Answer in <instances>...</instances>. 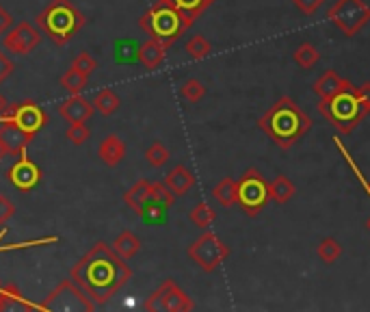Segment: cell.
I'll return each mask as SVG.
<instances>
[{
    "instance_id": "45",
    "label": "cell",
    "mask_w": 370,
    "mask_h": 312,
    "mask_svg": "<svg viewBox=\"0 0 370 312\" xmlns=\"http://www.w3.org/2000/svg\"><path fill=\"white\" fill-rule=\"evenodd\" d=\"M366 226H368V230H370V217H368V221H366Z\"/></svg>"
},
{
    "instance_id": "2",
    "label": "cell",
    "mask_w": 370,
    "mask_h": 312,
    "mask_svg": "<svg viewBox=\"0 0 370 312\" xmlns=\"http://www.w3.org/2000/svg\"><path fill=\"white\" fill-rule=\"evenodd\" d=\"M312 126H314L312 117L288 95H282L258 120V128L282 150H290L303 139Z\"/></svg>"
},
{
    "instance_id": "29",
    "label": "cell",
    "mask_w": 370,
    "mask_h": 312,
    "mask_svg": "<svg viewBox=\"0 0 370 312\" xmlns=\"http://www.w3.org/2000/svg\"><path fill=\"white\" fill-rule=\"evenodd\" d=\"M58 83H61V87L67 91V93H83L87 89V83H89V78L81 72H76L74 68H70L61 78H58Z\"/></svg>"
},
{
    "instance_id": "12",
    "label": "cell",
    "mask_w": 370,
    "mask_h": 312,
    "mask_svg": "<svg viewBox=\"0 0 370 312\" xmlns=\"http://www.w3.org/2000/svg\"><path fill=\"white\" fill-rule=\"evenodd\" d=\"M5 120L15 122L19 128L26 130V132H31V134L35 136L39 130L46 126L48 115H46V111L39 107V104L26 100V102H19V104H11V107H9V113L5 115Z\"/></svg>"
},
{
    "instance_id": "21",
    "label": "cell",
    "mask_w": 370,
    "mask_h": 312,
    "mask_svg": "<svg viewBox=\"0 0 370 312\" xmlns=\"http://www.w3.org/2000/svg\"><path fill=\"white\" fill-rule=\"evenodd\" d=\"M15 308H19V310H42V308H39V304L29 302L13 284L0 286V312L15 310Z\"/></svg>"
},
{
    "instance_id": "24",
    "label": "cell",
    "mask_w": 370,
    "mask_h": 312,
    "mask_svg": "<svg viewBox=\"0 0 370 312\" xmlns=\"http://www.w3.org/2000/svg\"><path fill=\"white\" fill-rule=\"evenodd\" d=\"M113 249H115L117 254H120V256H122L124 260H130V258L136 256V251L141 249V239L136 237L134 232L124 230L122 234H117V237H115V241H113Z\"/></svg>"
},
{
    "instance_id": "32",
    "label": "cell",
    "mask_w": 370,
    "mask_h": 312,
    "mask_svg": "<svg viewBox=\"0 0 370 312\" xmlns=\"http://www.w3.org/2000/svg\"><path fill=\"white\" fill-rule=\"evenodd\" d=\"M180 93H182V98H184L186 102L198 104V102L202 100V98L206 95V87H204L202 81H198V78H188V81L182 83Z\"/></svg>"
},
{
    "instance_id": "14",
    "label": "cell",
    "mask_w": 370,
    "mask_h": 312,
    "mask_svg": "<svg viewBox=\"0 0 370 312\" xmlns=\"http://www.w3.org/2000/svg\"><path fill=\"white\" fill-rule=\"evenodd\" d=\"M33 141V134L19 128L15 122L5 120L0 128V156H22Z\"/></svg>"
},
{
    "instance_id": "16",
    "label": "cell",
    "mask_w": 370,
    "mask_h": 312,
    "mask_svg": "<svg viewBox=\"0 0 370 312\" xmlns=\"http://www.w3.org/2000/svg\"><path fill=\"white\" fill-rule=\"evenodd\" d=\"M124 202L136 212V214H145L147 206L152 204V182L150 180H139L134 182L126 193H124Z\"/></svg>"
},
{
    "instance_id": "34",
    "label": "cell",
    "mask_w": 370,
    "mask_h": 312,
    "mask_svg": "<svg viewBox=\"0 0 370 312\" xmlns=\"http://www.w3.org/2000/svg\"><path fill=\"white\" fill-rule=\"evenodd\" d=\"M175 200V195L169 191V187L165 182H152V202L159 204L163 208H169Z\"/></svg>"
},
{
    "instance_id": "7",
    "label": "cell",
    "mask_w": 370,
    "mask_h": 312,
    "mask_svg": "<svg viewBox=\"0 0 370 312\" xmlns=\"http://www.w3.org/2000/svg\"><path fill=\"white\" fill-rule=\"evenodd\" d=\"M95 306L97 304L74 280H63L42 304H39L42 312H52V310H58V312H93Z\"/></svg>"
},
{
    "instance_id": "27",
    "label": "cell",
    "mask_w": 370,
    "mask_h": 312,
    "mask_svg": "<svg viewBox=\"0 0 370 312\" xmlns=\"http://www.w3.org/2000/svg\"><path fill=\"white\" fill-rule=\"evenodd\" d=\"M91 102H93L95 111L100 113V115H104V117L113 115L117 109H120V104H122V102H120V95H117L113 89H102V91H97Z\"/></svg>"
},
{
    "instance_id": "40",
    "label": "cell",
    "mask_w": 370,
    "mask_h": 312,
    "mask_svg": "<svg viewBox=\"0 0 370 312\" xmlns=\"http://www.w3.org/2000/svg\"><path fill=\"white\" fill-rule=\"evenodd\" d=\"M13 26V17H11V13L0 5V35H5L9 29Z\"/></svg>"
},
{
    "instance_id": "37",
    "label": "cell",
    "mask_w": 370,
    "mask_h": 312,
    "mask_svg": "<svg viewBox=\"0 0 370 312\" xmlns=\"http://www.w3.org/2000/svg\"><path fill=\"white\" fill-rule=\"evenodd\" d=\"M325 0H292V5H295L303 15H314L321 7H323Z\"/></svg>"
},
{
    "instance_id": "33",
    "label": "cell",
    "mask_w": 370,
    "mask_h": 312,
    "mask_svg": "<svg viewBox=\"0 0 370 312\" xmlns=\"http://www.w3.org/2000/svg\"><path fill=\"white\" fill-rule=\"evenodd\" d=\"M145 159H147V163H150V167H163L167 161H169V150L165 148V143H161V141H154L150 148H147V152H145Z\"/></svg>"
},
{
    "instance_id": "15",
    "label": "cell",
    "mask_w": 370,
    "mask_h": 312,
    "mask_svg": "<svg viewBox=\"0 0 370 312\" xmlns=\"http://www.w3.org/2000/svg\"><path fill=\"white\" fill-rule=\"evenodd\" d=\"M95 113V107L91 100H87L85 95L74 93L72 98H67L65 102L58 104V115L63 117L67 124H81V122H89Z\"/></svg>"
},
{
    "instance_id": "35",
    "label": "cell",
    "mask_w": 370,
    "mask_h": 312,
    "mask_svg": "<svg viewBox=\"0 0 370 312\" xmlns=\"http://www.w3.org/2000/svg\"><path fill=\"white\" fill-rule=\"evenodd\" d=\"M67 141H72L74 146H83L91 139V130L87 126V122H81V124H72L65 132Z\"/></svg>"
},
{
    "instance_id": "44",
    "label": "cell",
    "mask_w": 370,
    "mask_h": 312,
    "mask_svg": "<svg viewBox=\"0 0 370 312\" xmlns=\"http://www.w3.org/2000/svg\"><path fill=\"white\" fill-rule=\"evenodd\" d=\"M366 193H368V198H370V182H368V191Z\"/></svg>"
},
{
    "instance_id": "41",
    "label": "cell",
    "mask_w": 370,
    "mask_h": 312,
    "mask_svg": "<svg viewBox=\"0 0 370 312\" xmlns=\"http://www.w3.org/2000/svg\"><path fill=\"white\" fill-rule=\"evenodd\" d=\"M357 93H360V100L362 104L366 107V111L370 113V83H364L362 87H357Z\"/></svg>"
},
{
    "instance_id": "13",
    "label": "cell",
    "mask_w": 370,
    "mask_h": 312,
    "mask_svg": "<svg viewBox=\"0 0 370 312\" xmlns=\"http://www.w3.org/2000/svg\"><path fill=\"white\" fill-rule=\"evenodd\" d=\"M7 178L17 191L29 193L44 180V173H42V167L35 161H31L26 154H22V156H17V161L7 171Z\"/></svg>"
},
{
    "instance_id": "25",
    "label": "cell",
    "mask_w": 370,
    "mask_h": 312,
    "mask_svg": "<svg viewBox=\"0 0 370 312\" xmlns=\"http://www.w3.org/2000/svg\"><path fill=\"white\" fill-rule=\"evenodd\" d=\"M212 198L217 200L223 208H232L236 204V180L234 178H221L217 187L212 189Z\"/></svg>"
},
{
    "instance_id": "9",
    "label": "cell",
    "mask_w": 370,
    "mask_h": 312,
    "mask_svg": "<svg viewBox=\"0 0 370 312\" xmlns=\"http://www.w3.org/2000/svg\"><path fill=\"white\" fill-rule=\"evenodd\" d=\"M186 254H188V258L198 265L202 271L212 273V271H217L225 263V258L230 256V247L217 237V234L208 230V232L202 234L200 239H195L188 245Z\"/></svg>"
},
{
    "instance_id": "42",
    "label": "cell",
    "mask_w": 370,
    "mask_h": 312,
    "mask_svg": "<svg viewBox=\"0 0 370 312\" xmlns=\"http://www.w3.org/2000/svg\"><path fill=\"white\" fill-rule=\"evenodd\" d=\"M9 102H7V98L3 95V93H0V117H5L7 113H9Z\"/></svg>"
},
{
    "instance_id": "3",
    "label": "cell",
    "mask_w": 370,
    "mask_h": 312,
    "mask_svg": "<svg viewBox=\"0 0 370 312\" xmlns=\"http://www.w3.org/2000/svg\"><path fill=\"white\" fill-rule=\"evenodd\" d=\"M85 24L87 17L74 5V0H50L37 15L39 31L54 46H67Z\"/></svg>"
},
{
    "instance_id": "11",
    "label": "cell",
    "mask_w": 370,
    "mask_h": 312,
    "mask_svg": "<svg viewBox=\"0 0 370 312\" xmlns=\"http://www.w3.org/2000/svg\"><path fill=\"white\" fill-rule=\"evenodd\" d=\"M42 39H44V33L39 31V26L35 29L29 22H19L5 33L3 44L13 54H31L39 44H42Z\"/></svg>"
},
{
    "instance_id": "18",
    "label": "cell",
    "mask_w": 370,
    "mask_h": 312,
    "mask_svg": "<svg viewBox=\"0 0 370 312\" xmlns=\"http://www.w3.org/2000/svg\"><path fill=\"white\" fill-rule=\"evenodd\" d=\"M165 185L173 195H186L195 187V173L186 165H175L165 176Z\"/></svg>"
},
{
    "instance_id": "10",
    "label": "cell",
    "mask_w": 370,
    "mask_h": 312,
    "mask_svg": "<svg viewBox=\"0 0 370 312\" xmlns=\"http://www.w3.org/2000/svg\"><path fill=\"white\" fill-rule=\"evenodd\" d=\"M143 308L145 310H165V312H188L195 308V304L173 280H165L145 299Z\"/></svg>"
},
{
    "instance_id": "1",
    "label": "cell",
    "mask_w": 370,
    "mask_h": 312,
    "mask_svg": "<svg viewBox=\"0 0 370 312\" xmlns=\"http://www.w3.org/2000/svg\"><path fill=\"white\" fill-rule=\"evenodd\" d=\"M132 278V269L113 249V245L100 241L95 243L85 256L72 267V280L81 286L87 295L102 306L115 297Z\"/></svg>"
},
{
    "instance_id": "38",
    "label": "cell",
    "mask_w": 370,
    "mask_h": 312,
    "mask_svg": "<svg viewBox=\"0 0 370 312\" xmlns=\"http://www.w3.org/2000/svg\"><path fill=\"white\" fill-rule=\"evenodd\" d=\"M15 214V206H13V202L7 198V195H3L0 193V226H5L11 217Z\"/></svg>"
},
{
    "instance_id": "43",
    "label": "cell",
    "mask_w": 370,
    "mask_h": 312,
    "mask_svg": "<svg viewBox=\"0 0 370 312\" xmlns=\"http://www.w3.org/2000/svg\"><path fill=\"white\" fill-rule=\"evenodd\" d=\"M3 124H5V117H0V128H3Z\"/></svg>"
},
{
    "instance_id": "30",
    "label": "cell",
    "mask_w": 370,
    "mask_h": 312,
    "mask_svg": "<svg viewBox=\"0 0 370 312\" xmlns=\"http://www.w3.org/2000/svg\"><path fill=\"white\" fill-rule=\"evenodd\" d=\"M188 219H191V224H195L198 228H210V226L214 224V219H217V212L212 210L210 204L200 202L198 206H193V208H191Z\"/></svg>"
},
{
    "instance_id": "46",
    "label": "cell",
    "mask_w": 370,
    "mask_h": 312,
    "mask_svg": "<svg viewBox=\"0 0 370 312\" xmlns=\"http://www.w3.org/2000/svg\"><path fill=\"white\" fill-rule=\"evenodd\" d=\"M3 234H7V230H3V232H0V237H3Z\"/></svg>"
},
{
    "instance_id": "17",
    "label": "cell",
    "mask_w": 370,
    "mask_h": 312,
    "mask_svg": "<svg viewBox=\"0 0 370 312\" xmlns=\"http://www.w3.org/2000/svg\"><path fill=\"white\" fill-rule=\"evenodd\" d=\"M348 85L346 78H342L336 70H327L323 76L316 78V83H314V93L319 95V100H329L331 95H336L338 91H342L344 87Z\"/></svg>"
},
{
    "instance_id": "8",
    "label": "cell",
    "mask_w": 370,
    "mask_h": 312,
    "mask_svg": "<svg viewBox=\"0 0 370 312\" xmlns=\"http://www.w3.org/2000/svg\"><path fill=\"white\" fill-rule=\"evenodd\" d=\"M327 17L346 37H355L370 22V7L364 0H336L329 7Z\"/></svg>"
},
{
    "instance_id": "4",
    "label": "cell",
    "mask_w": 370,
    "mask_h": 312,
    "mask_svg": "<svg viewBox=\"0 0 370 312\" xmlns=\"http://www.w3.org/2000/svg\"><path fill=\"white\" fill-rule=\"evenodd\" d=\"M316 109L325 120L342 134L353 132L362 124L364 117L368 115L366 107L360 100L357 87L353 83H348L342 91L331 95L329 100H319Z\"/></svg>"
},
{
    "instance_id": "36",
    "label": "cell",
    "mask_w": 370,
    "mask_h": 312,
    "mask_svg": "<svg viewBox=\"0 0 370 312\" xmlns=\"http://www.w3.org/2000/svg\"><path fill=\"white\" fill-rule=\"evenodd\" d=\"M72 68L76 70V72H81V74H85L87 78L95 72V68H97V61L95 58L89 54V52H81L78 54L74 61H72Z\"/></svg>"
},
{
    "instance_id": "20",
    "label": "cell",
    "mask_w": 370,
    "mask_h": 312,
    "mask_svg": "<svg viewBox=\"0 0 370 312\" xmlns=\"http://www.w3.org/2000/svg\"><path fill=\"white\" fill-rule=\"evenodd\" d=\"M161 3L173 7L178 13H182L191 24H195V20L204 15L217 0H161Z\"/></svg>"
},
{
    "instance_id": "22",
    "label": "cell",
    "mask_w": 370,
    "mask_h": 312,
    "mask_svg": "<svg viewBox=\"0 0 370 312\" xmlns=\"http://www.w3.org/2000/svg\"><path fill=\"white\" fill-rule=\"evenodd\" d=\"M165 52L167 46L161 44L159 39H147V42L139 48V61L147 68V70H159L165 61Z\"/></svg>"
},
{
    "instance_id": "6",
    "label": "cell",
    "mask_w": 370,
    "mask_h": 312,
    "mask_svg": "<svg viewBox=\"0 0 370 312\" xmlns=\"http://www.w3.org/2000/svg\"><path fill=\"white\" fill-rule=\"evenodd\" d=\"M268 200V182L258 169H247L241 180H236V204L245 210L247 217H258Z\"/></svg>"
},
{
    "instance_id": "31",
    "label": "cell",
    "mask_w": 370,
    "mask_h": 312,
    "mask_svg": "<svg viewBox=\"0 0 370 312\" xmlns=\"http://www.w3.org/2000/svg\"><path fill=\"white\" fill-rule=\"evenodd\" d=\"M184 50H186V54L191 58H195V61H202V58H206L212 52V44L208 42L204 35H195L186 42Z\"/></svg>"
},
{
    "instance_id": "19",
    "label": "cell",
    "mask_w": 370,
    "mask_h": 312,
    "mask_svg": "<svg viewBox=\"0 0 370 312\" xmlns=\"http://www.w3.org/2000/svg\"><path fill=\"white\" fill-rule=\"evenodd\" d=\"M97 156L102 159L104 165L108 167H117L126 156V143L122 141V136L117 134H108L106 139L97 148Z\"/></svg>"
},
{
    "instance_id": "26",
    "label": "cell",
    "mask_w": 370,
    "mask_h": 312,
    "mask_svg": "<svg viewBox=\"0 0 370 312\" xmlns=\"http://www.w3.org/2000/svg\"><path fill=\"white\" fill-rule=\"evenodd\" d=\"M292 58H295V63L301 68V70H312L321 58V52L319 48L312 44V42H303L297 46V50L292 52Z\"/></svg>"
},
{
    "instance_id": "5",
    "label": "cell",
    "mask_w": 370,
    "mask_h": 312,
    "mask_svg": "<svg viewBox=\"0 0 370 312\" xmlns=\"http://www.w3.org/2000/svg\"><path fill=\"white\" fill-rule=\"evenodd\" d=\"M139 26L152 39H159L161 44H165L169 48L178 42L193 24L173 7L161 3V0H156V3L139 17Z\"/></svg>"
},
{
    "instance_id": "39",
    "label": "cell",
    "mask_w": 370,
    "mask_h": 312,
    "mask_svg": "<svg viewBox=\"0 0 370 312\" xmlns=\"http://www.w3.org/2000/svg\"><path fill=\"white\" fill-rule=\"evenodd\" d=\"M13 70H15L13 61H11V58H9L3 50H0V85H3L7 78L13 74Z\"/></svg>"
},
{
    "instance_id": "28",
    "label": "cell",
    "mask_w": 370,
    "mask_h": 312,
    "mask_svg": "<svg viewBox=\"0 0 370 312\" xmlns=\"http://www.w3.org/2000/svg\"><path fill=\"white\" fill-rule=\"evenodd\" d=\"M316 254H319V258L325 263V265H334L340 256H342V245L338 239L334 237H325L319 247H316Z\"/></svg>"
},
{
    "instance_id": "23",
    "label": "cell",
    "mask_w": 370,
    "mask_h": 312,
    "mask_svg": "<svg viewBox=\"0 0 370 312\" xmlns=\"http://www.w3.org/2000/svg\"><path fill=\"white\" fill-rule=\"evenodd\" d=\"M295 193H297V187L295 182H292L288 176H275L271 182H268V195H271V200L275 202V204H286L290 202L292 198H295Z\"/></svg>"
}]
</instances>
